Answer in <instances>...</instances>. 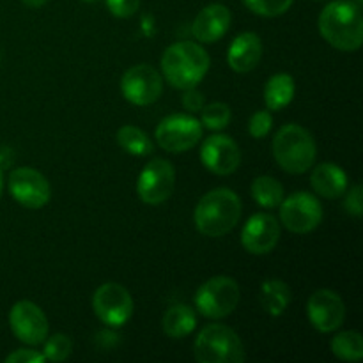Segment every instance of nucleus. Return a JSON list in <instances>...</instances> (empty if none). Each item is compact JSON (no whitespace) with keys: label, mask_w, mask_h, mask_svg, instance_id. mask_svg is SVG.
<instances>
[{"label":"nucleus","mask_w":363,"mask_h":363,"mask_svg":"<svg viewBox=\"0 0 363 363\" xmlns=\"http://www.w3.org/2000/svg\"><path fill=\"white\" fill-rule=\"evenodd\" d=\"M323 38L342 52H354L363 43V18L360 4L335 0L323 9L319 16Z\"/></svg>","instance_id":"obj_1"},{"label":"nucleus","mask_w":363,"mask_h":363,"mask_svg":"<svg viewBox=\"0 0 363 363\" xmlns=\"http://www.w3.org/2000/svg\"><path fill=\"white\" fill-rule=\"evenodd\" d=\"M162 69L170 85L186 91L204 80L209 69V55L194 41L176 43L163 53Z\"/></svg>","instance_id":"obj_2"},{"label":"nucleus","mask_w":363,"mask_h":363,"mask_svg":"<svg viewBox=\"0 0 363 363\" xmlns=\"http://www.w3.org/2000/svg\"><path fill=\"white\" fill-rule=\"evenodd\" d=\"M194 218L199 233L204 236H225L241 218L240 197L229 188H216L199 201Z\"/></svg>","instance_id":"obj_3"},{"label":"nucleus","mask_w":363,"mask_h":363,"mask_svg":"<svg viewBox=\"0 0 363 363\" xmlns=\"http://www.w3.org/2000/svg\"><path fill=\"white\" fill-rule=\"evenodd\" d=\"M318 147L314 137L298 124H286L273 138V156L289 174H303L314 165Z\"/></svg>","instance_id":"obj_4"},{"label":"nucleus","mask_w":363,"mask_h":363,"mask_svg":"<svg viewBox=\"0 0 363 363\" xmlns=\"http://www.w3.org/2000/svg\"><path fill=\"white\" fill-rule=\"evenodd\" d=\"M199 363H241L245 347L238 333L225 325H209L201 332L194 347Z\"/></svg>","instance_id":"obj_5"},{"label":"nucleus","mask_w":363,"mask_h":363,"mask_svg":"<svg viewBox=\"0 0 363 363\" xmlns=\"http://www.w3.org/2000/svg\"><path fill=\"white\" fill-rule=\"evenodd\" d=\"M240 301V286L230 277H213L195 294V307L204 318H227Z\"/></svg>","instance_id":"obj_6"},{"label":"nucleus","mask_w":363,"mask_h":363,"mask_svg":"<svg viewBox=\"0 0 363 363\" xmlns=\"http://www.w3.org/2000/svg\"><path fill=\"white\" fill-rule=\"evenodd\" d=\"M202 138V124L191 116L174 113L165 117L156 128L160 147L169 152H184Z\"/></svg>","instance_id":"obj_7"},{"label":"nucleus","mask_w":363,"mask_h":363,"mask_svg":"<svg viewBox=\"0 0 363 363\" xmlns=\"http://www.w3.org/2000/svg\"><path fill=\"white\" fill-rule=\"evenodd\" d=\"M92 307L99 321L112 328H119L133 315V298L126 287L119 284H103L94 293Z\"/></svg>","instance_id":"obj_8"},{"label":"nucleus","mask_w":363,"mask_h":363,"mask_svg":"<svg viewBox=\"0 0 363 363\" xmlns=\"http://www.w3.org/2000/svg\"><path fill=\"white\" fill-rule=\"evenodd\" d=\"M280 220L287 230L294 234H307L314 230L323 220L321 202L311 194L298 191L280 202Z\"/></svg>","instance_id":"obj_9"},{"label":"nucleus","mask_w":363,"mask_h":363,"mask_svg":"<svg viewBox=\"0 0 363 363\" xmlns=\"http://www.w3.org/2000/svg\"><path fill=\"white\" fill-rule=\"evenodd\" d=\"M176 186V170L167 160L155 158L144 167L137 183L138 197L151 206L163 204Z\"/></svg>","instance_id":"obj_10"},{"label":"nucleus","mask_w":363,"mask_h":363,"mask_svg":"<svg viewBox=\"0 0 363 363\" xmlns=\"http://www.w3.org/2000/svg\"><path fill=\"white\" fill-rule=\"evenodd\" d=\"M121 91L130 103L137 106L152 105L162 96L163 80L158 71L149 64L133 66L124 73Z\"/></svg>","instance_id":"obj_11"},{"label":"nucleus","mask_w":363,"mask_h":363,"mask_svg":"<svg viewBox=\"0 0 363 363\" xmlns=\"http://www.w3.org/2000/svg\"><path fill=\"white\" fill-rule=\"evenodd\" d=\"M9 191L16 202L23 208L39 209L48 204L52 190L41 172L28 167H20L9 176Z\"/></svg>","instance_id":"obj_12"},{"label":"nucleus","mask_w":363,"mask_h":363,"mask_svg":"<svg viewBox=\"0 0 363 363\" xmlns=\"http://www.w3.org/2000/svg\"><path fill=\"white\" fill-rule=\"evenodd\" d=\"M9 323L16 339L25 344H30V346L45 342L46 337H48L46 315L32 301L21 300L14 303V307L11 308Z\"/></svg>","instance_id":"obj_13"},{"label":"nucleus","mask_w":363,"mask_h":363,"mask_svg":"<svg viewBox=\"0 0 363 363\" xmlns=\"http://www.w3.org/2000/svg\"><path fill=\"white\" fill-rule=\"evenodd\" d=\"M308 319L312 326L321 333L335 332L340 328L346 318V307L344 301L335 291L319 289L308 298L307 305Z\"/></svg>","instance_id":"obj_14"},{"label":"nucleus","mask_w":363,"mask_h":363,"mask_svg":"<svg viewBox=\"0 0 363 363\" xmlns=\"http://www.w3.org/2000/svg\"><path fill=\"white\" fill-rule=\"evenodd\" d=\"M201 160L208 170L218 176L236 172L241 163V151L236 142L227 135H213L202 144Z\"/></svg>","instance_id":"obj_15"},{"label":"nucleus","mask_w":363,"mask_h":363,"mask_svg":"<svg viewBox=\"0 0 363 363\" xmlns=\"http://www.w3.org/2000/svg\"><path fill=\"white\" fill-rule=\"evenodd\" d=\"M280 240V225L268 213H257L245 223L241 233V245L254 255L269 254Z\"/></svg>","instance_id":"obj_16"},{"label":"nucleus","mask_w":363,"mask_h":363,"mask_svg":"<svg viewBox=\"0 0 363 363\" xmlns=\"http://www.w3.org/2000/svg\"><path fill=\"white\" fill-rule=\"evenodd\" d=\"M229 27L230 11L222 4H211L197 14L191 32L201 43H215L225 35Z\"/></svg>","instance_id":"obj_17"},{"label":"nucleus","mask_w":363,"mask_h":363,"mask_svg":"<svg viewBox=\"0 0 363 363\" xmlns=\"http://www.w3.org/2000/svg\"><path fill=\"white\" fill-rule=\"evenodd\" d=\"M262 57V43L255 32H243L230 43L227 62L236 73H248Z\"/></svg>","instance_id":"obj_18"},{"label":"nucleus","mask_w":363,"mask_h":363,"mask_svg":"<svg viewBox=\"0 0 363 363\" xmlns=\"http://www.w3.org/2000/svg\"><path fill=\"white\" fill-rule=\"evenodd\" d=\"M311 183L315 194L325 199H337L347 190L346 172L335 163H321L315 167L311 176Z\"/></svg>","instance_id":"obj_19"},{"label":"nucleus","mask_w":363,"mask_h":363,"mask_svg":"<svg viewBox=\"0 0 363 363\" xmlns=\"http://www.w3.org/2000/svg\"><path fill=\"white\" fill-rule=\"evenodd\" d=\"M197 326L194 308L188 305H174L163 315V332L170 339H184Z\"/></svg>","instance_id":"obj_20"},{"label":"nucleus","mask_w":363,"mask_h":363,"mask_svg":"<svg viewBox=\"0 0 363 363\" xmlns=\"http://www.w3.org/2000/svg\"><path fill=\"white\" fill-rule=\"evenodd\" d=\"M291 294L289 286L279 279H269L262 282L261 286V305L269 315L277 318L282 315L287 311L291 303Z\"/></svg>","instance_id":"obj_21"},{"label":"nucleus","mask_w":363,"mask_h":363,"mask_svg":"<svg viewBox=\"0 0 363 363\" xmlns=\"http://www.w3.org/2000/svg\"><path fill=\"white\" fill-rule=\"evenodd\" d=\"M294 80L291 74H273L264 87V101L269 110H282L293 101Z\"/></svg>","instance_id":"obj_22"},{"label":"nucleus","mask_w":363,"mask_h":363,"mask_svg":"<svg viewBox=\"0 0 363 363\" xmlns=\"http://www.w3.org/2000/svg\"><path fill=\"white\" fill-rule=\"evenodd\" d=\"M252 197L262 208L275 209L284 201V188L275 177L259 176L252 183Z\"/></svg>","instance_id":"obj_23"},{"label":"nucleus","mask_w":363,"mask_h":363,"mask_svg":"<svg viewBox=\"0 0 363 363\" xmlns=\"http://www.w3.org/2000/svg\"><path fill=\"white\" fill-rule=\"evenodd\" d=\"M117 142L126 152L133 156H147L151 155L155 145L145 131L135 126H123L117 131Z\"/></svg>","instance_id":"obj_24"},{"label":"nucleus","mask_w":363,"mask_h":363,"mask_svg":"<svg viewBox=\"0 0 363 363\" xmlns=\"http://www.w3.org/2000/svg\"><path fill=\"white\" fill-rule=\"evenodd\" d=\"M332 353L344 362H360L363 339L358 332H342L332 339Z\"/></svg>","instance_id":"obj_25"},{"label":"nucleus","mask_w":363,"mask_h":363,"mask_svg":"<svg viewBox=\"0 0 363 363\" xmlns=\"http://www.w3.org/2000/svg\"><path fill=\"white\" fill-rule=\"evenodd\" d=\"M230 106L227 103H211L208 106H202V121L201 123L204 124L208 130L218 131L223 130V128L229 126L230 123Z\"/></svg>","instance_id":"obj_26"},{"label":"nucleus","mask_w":363,"mask_h":363,"mask_svg":"<svg viewBox=\"0 0 363 363\" xmlns=\"http://www.w3.org/2000/svg\"><path fill=\"white\" fill-rule=\"evenodd\" d=\"M293 2L294 0H245V6L259 16L273 18L289 11Z\"/></svg>","instance_id":"obj_27"},{"label":"nucleus","mask_w":363,"mask_h":363,"mask_svg":"<svg viewBox=\"0 0 363 363\" xmlns=\"http://www.w3.org/2000/svg\"><path fill=\"white\" fill-rule=\"evenodd\" d=\"M71 351H73V342H71L69 337H66L64 333H57L52 339L46 340L43 354L50 362H64L69 357Z\"/></svg>","instance_id":"obj_28"},{"label":"nucleus","mask_w":363,"mask_h":363,"mask_svg":"<svg viewBox=\"0 0 363 363\" xmlns=\"http://www.w3.org/2000/svg\"><path fill=\"white\" fill-rule=\"evenodd\" d=\"M272 126L273 119L272 116H269V112L261 110V112H255L254 116H252L250 123H248V131H250V135L254 138H264L266 135L272 131Z\"/></svg>","instance_id":"obj_29"},{"label":"nucleus","mask_w":363,"mask_h":363,"mask_svg":"<svg viewBox=\"0 0 363 363\" xmlns=\"http://www.w3.org/2000/svg\"><path fill=\"white\" fill-rule=\"evenodd\" d=\"M110 13L117 18H130L137 13L140 0H106Z\"/></svg>","instance_id":"obj_30"},{"label":"nucleus","mask_w":363,"mask_h":363,"mask_svg":"<svg viewBox=\"0 0 363 363\" xmlns=\"http://www.w3.org/2000/svg\"><path fill=\"white\" fill-rule=\"evenodd\" d=\"M7 363H45L46 358L43 353L34 350H16L6 358Z\"/></svg>","instance_id":"obj_31"},{"label":"nucleus","mask_w":363,"mask_h":363,"mask_svg":"<svg viewBox=\"0 0 363 363\" xmlns=\"http://www.w3.org/2000/svg\"><path fill=\"white\" fill-rule=\"evenodd\" d=\"M362 186L360 184H357V186H353L350 190V194H347L346 197V209L351 213V215L354 216H362L363 213V199H362Z\"/></svg>","instance_id":"obj_32"},{"label":"nucleus","mask_w":363,"mask_h":363,"mask_svg":"<svg viewBox=\"0 0 363 363\" xmlns=\"http://www.w3.org/2000/svg\"><path fill=\"white\" fill-rule=\"evenodd\" d=\"M183 105L190 112H199L204 106V98H202V94L195 87L186 89V94L183 96Z\"/></svg>","instance_id":"obj_33"},{"label":"nucleus","mask_w":363,"mask_h":363,"mask_svg":"<svg viewBox=\"0 0 363 363\" xmlns=\"http://www.w3.org/2000/svg\"><path fill=\"white\" fill-rule=\"evenodd\" d=\"M21 2L28 7H41V6H45L48 0H21Z\"/></svg>","instance_id":"obj_34"},{"label":"nucleus","mask_w":363,"mask_h":363,"mask_svg":"<svg viewBox=\"0 0 363 363\" xmlns=\"http://www.w3.org/2000/svg\"><path fill=\"white\" fill-rule=\"evenodd\" d=\"M2 186H4V181H2V172H0V194H2Z\"/></svg>","instance_id":"obj_35"},{"label":"nucleus","mask_w":363,"mask_h":363,"mask_svg":"<svg viewBox=\"0 0 363 363\" xmlns=\"http://www.w3.org/2000/svg\"><path fill=\"white\" fill-rule=\"evenodd\" d=\"M84 2H94V0H84Z\"/></svg>","instance_id":"obj_36"}]
</instances>
